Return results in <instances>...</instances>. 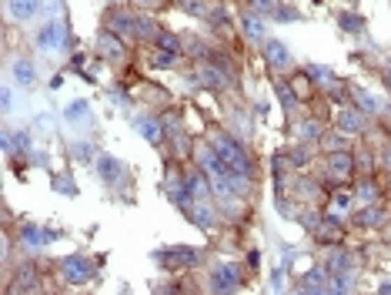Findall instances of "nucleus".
<instances>
[{"label": "nucleus", "instance_id": "nucleus-1", "mask_svg": "<svg viewBox=\"0 0 391 295\" xmlns=\"http://www.w3.org/2000/svg\"><path fill=\"white\" fill-rule=\"evenodd\" d=\"M208 141L214 144V151L225 158V165L234 171L238 178H244V181H255L257 165H255L251 151L244 148V141H241L238 135H231V131H208Z\"/></svg>", "mask_w": 391, "mask_h": 295}, {"label": "nucleus", "instance_id": "nucleus-36", "mask_svg": "<svg viewBox=\"0 0 391 295\" xmlns=\"http://www.w3.org/2000/svg\"><path fill=\"white\" fill-rule=\"evenodd\" d=\"M141 94H144L148 104H164L167 101V91L164 88H154V84H141Z\"/></svg>", "mask_w": 391, "mask_h": 295}, {"label": "nucleus", "instance_id": "nucleus-7", "mask_svg": "<svg viewBox=\"0 0 391 295\" xmlns=\"http://www.w3.org/2000/svg\"><path fill=\"white\" fill-rule=\"evenodd\" d=\"M204 249H191V245H171V249L154 252V262L164 265V268H191L201 262Z\"/></svg>", "mask_w": 391, "mask_h": 295}, {"label": "nucleus", "instance_id": "nucleus-11", "mask_svg": "<svg viewBox=\"0 0 391 295\" xmlns=\"http://www.w3.org/2000/svg\"><path fill=\"white\" fill-rule=\"evenodd\" d=\"M184 218H191L197 228H204V232H214L218 221H221V208L214 205V198L211 202H191L184 208Z\"/></svg>", "mask_w": 391, "mask_h": 295}, {"label": "nucleus", "instance_id": "nucleus-24", "mask_svg": "<svg viewBox=\"0 0 391 295\" xmlns=\"http://www.w3.org/2000/svg\"><path fill=\"white\" fill-rule=\"evenodd\" d=\"M274 91H278V97H281V108H285V114L291 118L294 111H298V94L291 91V84H287V78H274Z\"/></svg>", "mask_w": 391, "mask_h": 295}, {"label": "nucleus", "instance_id": "nucleus-30", "mask_svg": "<svg viewBox=\"0 0 391 295\" xmlns=\"http://www.w3.org/2000/svg\"><path fill=\"white\" fill-rule=\"evenodd\" d=\"M338 27L348 34H361L364 31V17L355 14V11H341V14H338Z\"/></svg>", "mask_w": 391, "mask_h": 295}, {"label": "nucleus", "instance_id": "nucleus-37", "mask_svg": "<svg viewBox=\"0 0 391 295\" xmlns=\"http://www.w3.org/2000/svg\"><path fill=\"white\" fill-rule=\"evenodd\" d=\"M67 178H71V174H57V178H54V188H57L60 195H77V188L71 185Z\"/></svg>", "mask_w": 391, "mask_h": 295}, {"label": "nucleus", "instance_id": "nucleus-28", "mask_svg": "<svg viewBox=\"0 0 391 295\" xmlns=\"http://www.w3.org/2000/svg\"><path fill=\"white\" fill-rule=\"evenodd\" d=\"M355 104H358L364 114H385V104L378 101V94H371V91H355Z\"/></svg>", "mask_w": 391, "mask_h": 295}, {"label": "nucleus", "instance_id": "nucleus-21", "mask_svg": "<svg viewBox=\"0 0 391 295\" xmlns=\"http://www.w3.org/2000/svg\"><path fill=\"white\" fill-rule=\"evenodd\" d=\"M287 84H291V91L298 94V101H311V97H318V84L311 81V74L308 71H291V78H287Z\"/></svg>", "mask_w": 391, "mask_h": 295}, {"label": "nucleus", "instance_id": "nucleus-12", "mask_svg": "<svg viewBox=\"0 0 391 295\" xmlns=\"http://www.w3.org/2000/svg\"><path fill=\"white\" fill-rule=\"evenodd\" d=\"M134 17L137 14L131 11V7H118V4H114V7L104 14V27L107 31H114V34H120L124 41H134Z\"/></svg>", "mask_w": 391, "mask_h": 295}, {"label": "nucleus", "instance_id": "nucleus-17", "mask_svg": "<svg viewBox=\"0 0 391 295\" xmlns=\"http://www.w3.org/2000/svg\"><path fill=\"white\" fill-rule=\"evenodd\" d=\"M187 191H191V198L194 202H211L214 198V185H211V178L204 174V168H187Z\"/></svg>", "mask_w": 391, "mask_h": 295}, {"label": "nucleus", "instance_id": "nucleus-2", "mask_svg": "<svg viewBox=\"0 0 391 295\" xmlns=\"http://www.w3.org/2000/svg\"><path fill=\"white\" fill-rule=\"evenodd\" d=\"M37 47L44 54H64V50H71V31H67L64 17H50L44 27L37 31Z\"/></svg>", "mask_w": 391, "mask_h": 295}, {"label": "nucleus", "instance_id": "nucleus-25", "mask_svg": "<svg viewBox=\"0 0 391 295\" xmlns=\"http://www.w3.org/2000/svg\"><path fill=\"white\" fill-rule=\"evenodd\" d=\"M41 285V279H37V268L34 265H27V268H20V275L14 279V285H7V292H34Z\"/></svg>", "mask_w": 391, "mask_h": 295}, {"label": "nucleus", "instance_id": "nucleus-45", "mask_svg": "<svg viewBox=\"0 0 391 295\" xmlns=\"http://www.w3.org/2000/svg\"><path fill=\"white\" fill-rule=\"evenodd\" d=\"M388 242H391V235H388Z\"/></svg>", "mask_w": 391, "mask_h": 295}, {"label": "nucleus", "instance_id": "nucleus-10", "mask_svg": "<svg viewBox=\"0 0 391 295\" xmlns=\"http://www.w3.org/2000/svg\"><path fill=\"white\" fill-rule=\"evenodd\" d=\"M131 128H134V131L148 141V144H154V148L167 141L164 121H161V118H154V114H131Z\"/></svg>", "mask_w": 391, "mask_h": 295}, {"label": "nucleus", "instance_id": "nucleus-8", "mask_svg": "<svg viewBox=\"0 0 391 295\" xmlns=\"http://www.w3.org/2000/svg\"><path fill=\"white\" fill-rule=\"evenodd\" d=\"M368 128V114L358 108V104H345V108L334 111V131H341L348 138H355Z\"/></svg>", "mask_w": 391, "mask_h": 295}, {"label": "nucleus", "instance_id": "nucleus-15", "mask_svg": "<svg viewBox=\"0 0 391 295\" xmlns=\"http://www.w3.org/2000/svg\"><path fill=\"white\" fill-rule=\"evenodd\" d=\"M161 31L164 27L157 24V17H150V11H141L134 17V44H154Z\"/></svg>", "mask_w": 391, "mask_h": 295}, {"label": "nucleus", "instance_id": "nucleus-4", "mask_svg": "<svg viewBox=\"0 0 391 295\" xmlns=\"http://www.w3.org/2000/svg\"><path fill=\"white\" fill-rule=\"evenodd\" d=\"M358 174V165H355V151H331L328 155V168H325V181L331 188H341L348 185L351 178Z\"/></svg>", "mask_w": 391, "mask_h": 295}, {"label": "nucleus", "instance_id": "nucleus-23", "mask_svg": "<svg viewBox=\"0 0 391 295\" xmlns=\"http://www.w3.org/2000/svg\"><path fill=\"white\" fill-rule=\"evenodd\" d=\"M355 205H358V198H355V191H348L345 185L331 191V212H334V215H348V212H355Z\"/></svg>", "mask_w": 391, "mask_h": 295}, {"label": "nucleus", "instance_id": "nucleus-19", "mask_svg": "<svg viewBox=\"0 0 391 295\" xmlns=\"http://www.w3.org/2000/svg\"><path fill=\"white\" fill-rule=\"evenodd\" d=\"M241 27H244V37H248V41H255V44H261V41L268 37L264 14H257V11H244V14H241Z\"/></svg>", "mask_w": 391, "mask_h": 295}, {"label": "nucleus", "instance_id": "nucleus-13", "mask_svg": "<svg viewBox=\"0 0 391 295\" xmlns=\"http://www.w3.org/2000/svg\"><path fill=\"white\" fill-rule=\"evenodd\" d=\"M388 221V212L381 202H371V205H355V215H351V225L355 228H381Z\"/></svg>", "mask_w": 391, "mask_h": 295}, {"label": "nucleus", "instance_id": "nucleus-35", "mask_svg": "<svg viewBox=\"0 0 391 295\" xmlns=\"http://www.w3.org/2000/svg\"><path fill=\"white\" fill-rule=\"evenodd\" d=\"M271 20H278V24H291V20H301V14L294 7H287V4H274V11H271Z\"/></svg>", "mask_w": 391, "mask_h": 295}, {"label": "nucleus", "instance_id": "nucleus-16", "mask_svg": "<svg viewBox=\"0 0 391 295\" xmlns=\"http://www.w3.org/2000/svg\"><path fill=\"white\" fill-rule=\"evenodd\" d=\"M97 171H101V181H104V185H120V181H127V165L114 155L97 158Z\"/></svg>", "mask_w": 391, "mask_h": 295}, {"label": "nucleus", "instance_id": "nucleus-26", "mask_svg": "<svg viewBox=\"0 0 391 295\" xmlns=\"http://www.w3.org/2000/svg\"><path fill=\"white\" fill-rule=\"evenodd\" d=\"M298 138L308 141V144H318V141L325 138V121H318V118H304L298 125Z\"/></svg>", "mask_w": 391, "mask_h": 295}, {"label": "nucleus", "instance_id": "nucleus-38", "mask_svg": "<svg viewBox=\"0 0 391 295\" xmlns=\"http://www.w3.org/2000/svg\"><path fill=\"white\" fill-rule=\"evenodd\" d=\"M134 7H141V11H157V7H164L167 0H131Z\"/></svg>", "mask_w": 391, "mask_h": 295}, {"label": "nucleus", "instance_id": "nucleus-40", "mask_svg": "<svg viewBox=\"0 0 391 295\" xmlns=\"http://www.w3.org/2000/svg\"><path fill=\"white\" fill-rule=\"evenodd\" d=\"M381 161H385V168L391 171V141L385 144V151H381Z\"/></svg>", "mask_w": 391, "mask_h": 295}, {"label": "nucleus", "instance_id": "nucleus-33", "mask_svg": "<svg viewBox=\"0 0 391 295\" xmlns=\"http://www.w3.org/2000/svg\"><path fill=\"white\" fill-rule=\"evenodd\" d=\"M34 78H37V74H34V64H30L27 57L14 61V81L17 84H24V88H27V84H34Z\"/></svg>", "mask_w": 391, "mask_h": 295}, {"label": "nucleus", "instance_id": "nucleus-18", "mask_svg": "<svg viewBox=\"0 0 391 295\" xmlns=\"http://www.w3.org/2000/svg\"><path fill=\"white\" fill-rule=\"evenodd\" d=\"M41 7H44V0H7V17L14 24H30L41 14Z\"/></svg>", "mask_w": 391, "mask_h": 295}, {"label": "nucleus", "instance_id": "nucleus-32", "mask_svg": "<svg viewBox=\"0 0 391 295\" xmlns=\"http://www.w3.org/2000/svg\"><path fill=\"white\" fill-rule=\"evenodd\" d=\"M154 47L171 50V54H180V50H184V37H180V34H171V31H161L157 34V41H154Z\"/></svg>", "mask_w": 391, "mask_h": 295}, {"label": "nucleus", "instance_id": "nucleus-3", "mask_svg": "<svg viewBox=\"0 0 391 295\" xmlns=\"http://www.w3.org/2000/svg\"><path fill=\"white\" fill-rule=\"evenodd\" d=\"M208 289L211 292H241L244 275L238 262H214L208 268Z\"/></svg>", "mask_w": 391, "mask_h": 295}, {"label": "nucleus", "instance_id": "nucleus-41", "mask_svg": "<svg viewBox=\"0 0 391 295\" xmlns=\"http://www.w3.org/2000/svg\"><path fill=\"white\" fill-rule=\"evenodd\" d=\"M378 292H381V295H391V282H385V285H378Z\"/></svg>", "mask_w": 391, "mask_h": 295}, {"label": "nucleus", "instance_id": "nucleus-29", "mask_svg": "<svg viewBox=\"0 0 391 295\" xmlns=\"http://www.w3.org/2000/svg\"><path fill=\"white\" fill-rule=\"evenodd\" d=\"M161 121H164L167 138H174V135H184V118H180V111H178V108H167L164 114H161Z\"/></svg>", "mask_w": 391, "mask_h": 295}, {"label": "nucleus", "instance_id": "nucleus-34", "mask_svg": "<svg viewBox=\"0 0 391 295\" xmlns=\"http://www.w3.org/2000/svg\"><path fill=\"white\" fill-rule=\"evenodd\" d=\"M184 47H187V54H191V57H197V61H204V57H211V50L204 47V37H194V34H184Z\"/></svg>", "mask_w": 391, "mask_h": 295}, {"label": "nucleus", "instance_id": "nucleus-6", "mask_svg": "<svg viewBox=\"0 0 391 295\" xmlns=\"http://www.w3.org/2000/svg\"><path fill=\"white\" fill-rule=\"evenodd\" d=\"M261 54H264V64H268V71L274 78H278V74H287V71L294 67V57H291L287 44L278 41V37H264V41H261Z\"/></svg>", "mask_w": 391, "mask_h": 295}, {"label": "nucleus", "instance_id": "nucleus-14", "mask_svg": "<svg viewBox=\"0 0 391 295\" xmlns=\"http://www.w3.org/2000/svg\"><path fill=\"white\" fill-rule=\"evenodd\" d=\"M97 54L104 57V61H124L127 57V41L120 37V34H114V31H101V37H97Z\"/></svg>", "mask_w": 391, "mask_h": 295}, {"label": "nucleus", "instance_id": "nucleus-43", "mask_svg": "<svg viewBox=\"0 0 391 295\" xmlns=\"http://www.w3.org/2000/svg\"><path fill=\"white\" fill-rule=\"evenodd\" d=\"M385 128H388V135H391V118H388V125H385Z\"/></svg>", "mask_w": 391, "mask_h": 295}, {"label": "nucleus", "instance_id": "nucleus-5", "mask_svg": "<svg viewBox=\"0 0 391 295\" xmlns=\"http://www.w3.org/2000/svg\"><path fill=\"white\" fill-rule=\"evenodd\" d=\"M57 268H60V279L67 285H87L97 275V265L90 262L87 255H67V259H60Z\"/></svg>", "mask_w": 391, "mask_h": 295}, {"label": "nucleus", "instance_id": "nucleus-9", "mask_svg": "<svg viewBox=\"0 0 391 295\" xmlns=\"http://www.w3.org/2000/svg\"><path fill=\"white\" fill-rule=\"evenodd\" d=\"M311 235H315L321 245H341L345 242V218L341 215H321L318 218V225L311 228Z\"/></svg>", "mask_w": 391, "mask_h": 295}, {"label": "nucleus", "instance_id": "nucleus-22", "mask_svg": "<svg viewBox=\"0 0 391 295\" xmlns=\"http://www.w3.org/2000/svg\"><path fill=\"white\" fill-rule=\"evenodd\" d=\"M355 198H358V205L381 202V185H378L371 174H358V181H355Z\"/></svg>", "mask_w": 391, "mask_h": 295}, {"label": "nucleus", "instance_id": "nucleus-27", "mask_svg": "<svg viewBox=\"0 0 391 295\" xmlns=\"http://www.w3.org/2000/svg\"><path fill=\"white\" fill-rule=\"evenodd\" d=\"M178 7L187 17H197V20H208L211 11H214V4H211V0H178Z\"/></svg>", "mask_w": 391, "mask_h": 295}, {"label": "nucleus", "instance_id": "nucleus-44", "mask_svg": "<svg viewBox=\"0 0 391 295\" xmlns=\"http://www.w3.org/2000/svg\"><path fill=\"white\" fill-rule=\"evenodd\" d=\"M388 188H391V171H388Z\"/></svg>", "mask_w": 391, "mask_h": 295}, {"label": "nucleus", "instance_id": "nucleus-42", "mask_svg": "<svg viewBox=\"0 0 391 295\" xmlns=\"http://www.w3.org/2000/svg\"><path fill=\"white\" fill-rule=\"evenodd\" d=\"M385 88L391 91V71H385Z\"/></svg>", "mask_w": 391, "mask_h": 295}, {"label": "nucleus", "instance_id": "nucleus-20", "mask_svg": "<svg viewBox=\"0 0 391 295\" xmlns=\"http://www.w3.org/2000/svg\"><path fill=\"white\" fill-rule=\"evenodd\" d=\"M328 285H331V272L321 265V268H311V272L294 285V292H328Z\"/></svg>", "mask_w": 391, "mask_h": 295}, {"label": "nucleus", "instance_id": "nucleus-31", "mask_svg": "<svg viewBox=\"0 0 391 295\" xmlns=\"http://www.w3.org/2000/svg\"><path fill=\"white\" fill-rule=\"evenodd\" d=\"M318 148H321V151H328V155H331V151H345V148H348V135H341V131H331V135H328V131H325V138L318 141Z\"/></svg>", "mask_w": 391, "mask_h": 295}, {"label": "nucleus", "instance_id": "nucleus-39", "mask_svg": "<svg viewBox=\"0 0 391 295\" xmlns=\"http://www.w3.org/2000/svg\"><path fill=\"white\" fill-rule=\"evenodd\" d=\"M10 108H14V91H10V84L3 88V111L10 114Z\"/></svg>", "mask_w": 391, "mask_h": 295}]
</instances>
